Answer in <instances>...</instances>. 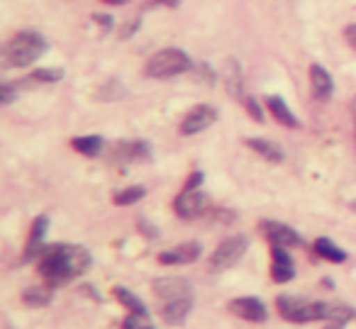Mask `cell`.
<instances>
[{
    "mask_svg": "<svg viewBox=\"0 0 356 329\" xmlns=\"http://www.w3.org/2000/svg\"><path fill=\"white\" fill-rule=\"evenodd\" d=\"M93 264V256L86 246L76 244H51L44 246L37 259L40 266V273L44 275L47 283L54 288V285H64L69 280H74L76 275L86 273Z\"/></svg>",
    "mask_w": 356,
    "mask_h": 329,
    "instance_id": "1",
    "label": "cell"
},
{
    "mask_svg": "<svg viewBox=\"0 0 356 329\" xmlns=\"http://www.w3.org/2000/svg\"><path fill=\"white\" fill-rule=\"evenodd\" d=\"M49 42L44 40V35L35 30H22L17 35H13L3 47V66L6 69H25L32 66L37 59L47 54Z\"/></svg>",
    "mask_w": 356,
    "mask_h": 329,
    "instance_id": "2",
    "label": "cell"
},
{
    "mask_svg": "<svg viewBox=\"0 0 356 329\" xmlns=\"http://www.w3.org/2000/svg\"><path fill=\"white\" fill-rule=\"evenodd\" d=\"M332 305L334 303H312V300L298 298V295H278L276 307L283 319L296 324L307 322H330L332 317Z\"/></svg>",
    "mask_w": 356,
    "mask_h": 329,
    "instance_id": "3",
    "label": "cell"
},
{
    "mask_svg": "<svg viewBox=\"0 0 356 329\" xmlns=\"http://www.w3.org/2000/svg\"><path fill=\"white\" fill-rule=\"evenodd\" d=\"M195 69L193 59L186 54L184 49H176V47H168V49H161L147 61L144 66V76L154 81H166L173 79V76H181L186 71Z\"/></svg>",
    "mask_w": 356,
    "mask_h": 329,
    "instance_id": "4",
    "label": "cell"
},
{
    "mask_svg": "<svg viewBox=\"0 0 356 329\" xmlns=\"http://www.w3.org/2000/svg\"><path fill=\"white\" fill-rule=\"evenodd\" d=\"M249 249V236L247 234H234L220 241V246L210 256V271H227L247 254Z\"/></svg>",
    "mask_w": 356,
    "mask_h": 329,
    "instance_id": "5",
    "label": "cell"
},
{
    "mask_svg": "<svg viewBox=\"0 0 356 329\" xmlns=\"http://www.w3.org/2000/svg\"><path fill=\"white\" fill-rule=\"evenodd\" d=\"M210 207V198L203 191H181L173 200V210L181 220H195V217L205 215Z\"/></svg>",
    "mask_w": 356,
    "mask_h": 329,
    "instance_id": "6",
    "label": "cell"
},
{
    "mask_svg": "<svg viewBox=\"0 0 356 329\" xmlns=\"http://www.w3.org/2000/svg\"><path fill=\"white\" fill-rule=\"evenodd\" d=\"M152 159V147L144 139H124L118 142L110 152V161L113 163H132V161H147Z\"/></svg>",
    "mask_w": 356,
    "mask_h": 329,
    "instance_id": "7",
    "label": "cell"
},
{
    "mask_svg": "<svg viewBox=\"0 0 356 329\" xmlns=\"http://www.w3.org/2000/svg\"><path fill=\"white\" fill-rule=\"evenodd\" d=\"M154 293L166 303V300H181V298H193V285L191 280L181 278V275H163V278L154 280Z\"/></svg>",
    "mask_w": 356,
    "mask_h": 329,
    "instance_id": "8",
    "label": "cell"
},
{
    "mask_svg": "<svg viewBox=\"0 0 356 329\" xmlns=\"http://www.w3.org/2000/svg\"><path fill=\"white\" fill-rule=\"evenodd\" d=\"M215 120H218V110L213 105H195L184 118V122H181V134L184 137H193V134L208 129L210 125H215Z\"/></svg>",
    "mask_w": 356,
    "mask_h": 329,
    "instance_id": "9",
    "label": "cell"
},
{
    "mask_svg": "<svg viewBox=\"0 0 356 329\" xmlns=\"http://www.w3.org/2000/svg\"><path fill=\"white\" fill-rule=\"evenodd\" d=\"M261 232L271 241V246H302V236L291 225H283V222L264 220Z\"/></svg>",
    "mask_w": 356,
    "mask_h": 329,
    "instance_id": "10",
    "label": "cell"
},
{
    "mask_svg": "<svg viewBox=\"0 0 356 329\" xmlns=\"http://www.w3.org/2000/svg\"><path fill=\"white\" fill-rule=\"evenodd\" d=\"M203 256V244L200 241H186V244H178L173 249H166L159 254V261L163 266H184V264H193Z\"/></svg>",
    "mask_w": 356,
    "mask_h": 329,
    "instance_id": "11",
    "label": "cell"
},
{
    "mask_svg": "<svg viewBox=\"0 0 356 329\" xmlns=\"http://www.w3.org/2000/svg\"><path fill=\"white\" fill-rule=\"evenodd\" d=\"M229 312L247 319V322H266L268 319V307L264 305V300L254 298V295L232 300V303H229Z\"/></svg>",
    "mask_w": 356,
    "mask_h": 329,
    "instance_id": "12",
    "label": "cell"
},
{
    "mask_svg": "<svg viewBox=\"0 0 356 329\" xmlns=\"http://www.w3.org/2000/svg\"><path fill=\"white\" fill-rule=\"evenodd\" d=\"M47 232H49V217L40 215L35 222H32L30 239H27L25 254H22V261H25V264H30V261L40 259L42 249H44V236H47Z\"/></svg>",
    "mask_w": 356,
    "mask_h": 329,
    "instance_id": "13",
    "label": "cell"
},
{
    "mask_svg": "<svg viewBox=\"0 0 356 329\" xmlns=\"http://www.w3.org/2000/svg\"><path fill=\"white\" fill-rule=\"evenodd\" d=\"M271 278L276 283H288L296 275V264H293V256L286 251V246H271Z\"/></svg>",
    "mask_w": 356,
    "mask_h": 329,
    "instance_id": "14",
    "label": "cell"
},
{
    "mask_svg": "<svg viewBox=\"0 0 356 329\" xmlns=\"http://www.w3.org/2000/svg\"><path fill=\"white\" fill-rule=\"evenodd\" d=\"M193 298H181V300H166L161 305V319L171 327H181L186 322V317L193 310Z\"/></svg>",
    "mask_w": 356,
    "mask_h": 329,
    "instance_id": "15",
    "label": "cell"
},
{
    "mask_svg": "<svg viewBox=\"0 0 356 329\" xmlns=\"http://www.w3.org/2000/svg\"><path fill=\"white\" fill-rule=\"evenodd\" d=\"M310 88L317 100H330L332 93H334V79L322 64L310 66Z\"/></svg>",
    "mask_w": 356,
    "mask_h": 329,
    "instance_id": "16",
    "label": "cell"
},
{
    "mask_svg": "<svg viewBox=\"0 0 356 329\" xmlns=\"http://www.w3.org/2000/svg\"><path fill=\"white\" fill-rule=\"evenodd\" d=\"M222 81H225V88L232 98H247L244 95V76H242V66H239L237 59H227L225 61V69H222Z\"/></svg>",
    "mask_w": 356,
    "mask_h": 329,
    "instance_id": "17",
    "label": "cell"
},
{
    "mask_svg": "<svg viewBox=\"0 0 356 329\" xmlns=\"http://www.w3.org/2000/svg\"><path fill=\"white\" fill-rule=\"evenodd\" d=\"M266 108H268V113L273 115V120H276V122H281L283 127H291V129L300 127V120L293 115V110L288 108V103L281 98V95H268Z\"/></svg>",
    "mask_w": 356,
    "mask_h": 329,
    "instance_id": "18",
    "label": "cell"
},
{
    "mask_svg": "<svg viewBox=\"0 0 356 329\" xmlns=\"http://www.w3.org/2000/svg\"><path fill=\"white\" fill-rule=\"evenodd\" d=\"M247 147L254 149V152H257L259 157L266 159V161H271V163H281L283 159H286V152H283V147H278V144L271 142V139L249 137L247 139Z\"/></svg>",
    "mask_w": 356,
    "mask_h": 329,
    "instance_id": "19",
    "label": "cell"
},
{
    "mask_svg": "<svg viewBox=\"0 0 356 329\" xmlns=\"http://www.w3.org/2000/svg\"><path fill=\"white\" fill-rule=\"evenodd\" d=\"M312 249H315V254L320 256V259L332 261V264H344V261H346V251L341 249V246H337L332 239H327V236H320V239H315Z\"/></svg>",
    "mask_w": 356,
    "mask_h": 329,
    "instance_id": "20",
    "label": "cell"
},
{
    "mask_svg": "<svg viewBox=\"0 0 356 329\" xmlns=\"http://www.w3.org/2000/svg\"><path fill=\"white\" fill-rule=\"evenodd\" d=\"M113 293H115V298H118L120 303H122L124 307H127L132 314H139V317H147V319H149L147 305H144V303H142V298H137V295H134L129 288H124V285H118V288H115Z\"/></svg>",
    "mask_w": 356,
    "mask_h": 329,
    "instance_id": "21",
    "label": "cell"
},
{
    "mask_svg": "<svg viewBox=\"0 0 356 329\" xmlns=\"http://www.w3.org/2000/svg\"><path fill=\"white\" fill-rule=\"evenodd\" d=\"M71 147H74L79 154H83V157H98V154H103L105 139L98 137V134H88V137H74V139H71Z\"/></svg>",
    "mask_w": 356,
    "mask_h": 329,
    "instance_id": "22",
    "label": "cell"
},
{
    "mask_svg": "<svg viewBox=\"0 0 356 329\" xmlns=\"http://www.w3.org/2000/svg\"><path fill=\"white\" fill-rule=\"evenodd\" d=\"M22 300L30 307H47L51 303V285H42V288L40 285H32V288H27L22 293Z\"/></svg>",
    "mask_w": 356,
    "mask_h": 329,
    "instance_id": "23",
    "label": "cell"
},
{
    "mask_svg": "<svg viewBox=\"0 0 356 329\" xmlns=\"http://www.w3.org/2000/svg\"><path fill=\"white\" fill-rule=\"evenodd\" d=\"M147 195V188L144 186H129V188H122V191H118L113 195L115 205H134V202H139L142 198Z\"/></svg>",
    "mask_w": 356,
    "mask_h": 329,
    "instance_id": "24",
    "label": "cell"
},
{
    "mask_svg": "<svg viewBox=\"0 0 356 329\" xmlns=\"http://www.w3.org/2000/svg\"><path fill=\"white\" fill-rule=\"evenodd\" d=\"M61 79H64L61 69H35L27 81H32V83H59Z\"/></svg>",
    "mask_w": 356,
    "mask_h": 329,
    "instance_id": "25",
    "label": "cell"
},
{
    "mask_svg": "<svg viewBox=\"0 0 356 329\" xmlns=\"http://www.w3.org/2000/svg\"><path fill=\"white\" fill-rule=\"evenodd\" d=\"M351 319H356V310L351 307V305H344V303L332 305V317H330L332 324H346V322H351Z\"/></svg>",
    "mask_w": 356,
    "mask_h": 329,
    "instance_id": "26",
    "label": "cell"
},
{
    "mask_svg": "<svg viewBox=\"0 0 356 329\" xmlns=\"http://www.w3.org/2000/svg\"><path fill=\"white\" fill-rule=\"evenodd\" d=\"M242 103H244V108H247L249 118H252L254 122H264V110H261V105H259V100H257V98L247 95V98H244Z\"/></svg>",
    "mask_w": 356,
    "mask_h": 329,
    "instance_id": "27",
    "label": "cell"
},
{
    "mask_svg": "<svg viewBox=\"0 0 356 329\" xmlns=\"http://www.w3.org/2000/svg\"><path fill=\"white\" fill-rule=\"evenodd\" d=\"M122 329H156L147 322V317H139V314H127L122 319Z\"/></svg>",
    "mask_w": 356,
    "mask_h": 329,
    "instance_id": "28",
    "label": "cell"
},
{
    "mask_svg": "<svg viewBox=\"0 0 356 329\" xmlns=\"http://www.w3.org/2000/svg\"><path fill=\"white\" fill-rule=\"evenodd\" d=\"M15 98H17V86L10 83V81H3V83H0V103L10 105Z\"/></svg>",
    "mask_w": 356,
    "mask_h": 329,
    "instance_id": "29",
    "label": "cell"
},
{
    "mask_svg": "<svg viewBox=\"0 0 356 329\" xmlns=\"http://www.w3.org/2000/svg\"><path fill=\"white\" fill-rule=\"evenodd\" d=\"M203 181H205L203 171H193V173H191V176H188V181H186L184 191H200V186H203Z\"/></svg>",
    "mask_w": 356,
    "mask_h": 329,
    "instance_id": "30",
    "label": "cell"
},
{
    "mask_svg": "<svg viewBox=\"0 0 356 329\" xmlns=\"http://www.w3.org/2000/svg\"><path fill=\"white\" fill-rule=\"evenodd\" d=\"M139 30H142V17H134V20H129L127 27L122 30V40H129V37L137 35Z\"/></svg>",
    "mask_w": 356,
    "mask_h": 329,
    "instance_id": "31",
    "label": "cell"
},
{
    "mask_svg": "<svg viewBox=\"0 0 356 329\" xmlns=\"http://www.w3.org/2000/svg\"><path fill=\"white\" fill-rule=\"evenodd\" d=\"M213 220H218V222H232L234 220V212L232 210H225V207H215V210H213Z\"/></svg>",
    "mask_w": 356,
    "mask_h": 329,
    "instance_id": "32",
    "label": "cell"
},
{
    "mask_svg": "<svg viewBox=\"0 0 356 329\" xmlns=\"http://www.w3.org/2000/svg\"><path fill=\"white\" fill-rule=\"evenodd\" d=\"M137 227L144 232V234L149 236V239H154V236H159V230H156V227H152V225H149V222L144 220V217H142V220H137Z\"/></svg>",
    "mask_w": 356,
    "mask_h": 329,
    "instance_id": "33",
    "label": "cell"
},
{
    "mask_svg": "<svg viewBox=\"0 0 356 329\" xmlns=\"http://www.w3.org/2000/svg\"><path fill=\"white\" fill-rule=\"evenodd\" d=\"M93 20L98 22V25L103 27L105 32L113 30V22H115V20H113V17H110V15H93Z\"/></svg>",
    "mask_w": 356,
    "mask_h": 329,
    "instance_id": "34",
    "label": "cell"
},
{
    "mask_svg": "<svg viewBox=\"0 0 356 329\" xmlns=\"http://www.w3.org/2000/svg\"><path fill=\"white\" fill-rule=\"evenodd\" d=\"M344 37H346V42H349V45L356 49V25H349V27H346V30H344Z\"/></svg>",
    "mask_w": 356,
    "mask_h": 329,
    "instance_id": "35",
    "label": "cell"
},
{
    "mask_svg": "<svg viewBox=\"0 0 356 329\" xmlns=\"http://www.w3.org/2000/svg\"><path fill=\"white\" fill-rule=\"evenodd\" d=\"M156 3H161V6H166V8H178V6H181V0H156Z\"/></svg>",
    "mask_w": 356,
    "mask_h": 329,
    "instance_id": "36",
    "label": "cell"
},
{
    "mask_svg": "<svg viewBox=\"0 0 356 329\" xmlns=\"http://www.w3.org/2000/svg\"><path fill=\"white\" fill-rule=\"evenodd\" d=\"M351 115H354V142H356V98L351 100Z\"/></svg>",
    "mask_w": 356,
    "mask_h": 329,
    "instance_id": "37",
    "label": "cell"
},
{
    "mask_svg": "<svg viewBox=\"0 0 356 329\" xmlns=\"http://www.w3.org/2000/svg\"><path fill=\"white\" fill-rule=\"evenodd\" d=\"M103 3H108V6H124L129 0H103Z\"/></svg>",
    "mask_w": 356,
    "mask_h": 329,
    "instance_id": "38",
    "label": "cell"
},
{
    "mask_svg": "<svg viewBox=\"0 0 356 329\" xmlns=\"http://www.w3.org/2000/svg\"><path fill=\"white\" fill-rule=\"evenodd\" d=\"M325 329H344V327H341V324H332L330 322V327H325Z\"/></svg>",
    "mask_w": 356,
    "mask_h": 329,
    "instance_id": "39",
    "label": "cell"
}]
</instances>
